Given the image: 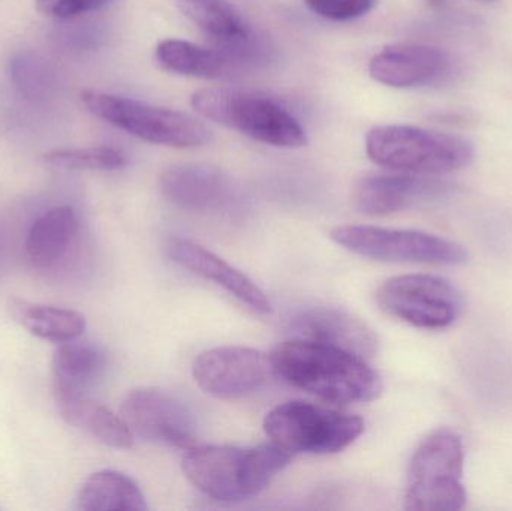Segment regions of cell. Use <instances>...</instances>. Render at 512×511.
<instances>
[{"instance_id":"obj_20","label":"cell","mask_w":512,"mask_h":511,"mask_svg":"<svg viewBox=\"0 0 512 511\" xmlns=\"http://www.w3.org/2000/svg\"><path fill=\"white\" fill-rule=\"evenodd\" d=\"M8 312L9 317L27 332L56 344L75 341L86 330L84 315L71 309L11 299L8 302Z\"/></svg>"},{"instance_id":"obj_11","label":"cell","mask_w":512,"mask_h":511,"mask_svg":"<svg viewBox=\"0 0 512 511\" xmlns=\"http://www.w3.org/2000/svg\"><path fill=\"white\" fill-rule=\"evenodd\" d=\"M132 434L152 443L191 450L198 446L194 420L182 402L155 389L134 390L120 407Z\"/></svg>"},{"instance_id":"obj_24","label":"cell","mask_w":512,"mask_h":511,"mask_svg":"<svg viewBox=\"0 0 512 511\" xmlns=\"http://www.w3.org/2000/svg\"><path fill=\"white\" fill-rule=\"evenodd\" d=\"M45 164L60 170H120L126 156L113 147H84V149L53 150L42 156Z\"/></svg>"},{"instance_id":"obj_6","label":"cell","mask_w":512,"mask_h":511,"mask_svg":"<svg viewBox=\"0 0 512 511\" xmlns=\"http://www.w3.org/2000/svg\"><path fill=\"white\" fill-rule=\"evenodd\" d=\"M264 431L291 455H336L363 434L364 422L354 414L292 401L277 405L265 416Z\"/></svg>"},{"instance_id":"obj_12","label":"cell","mask_w":512,"mask_h":511,"mask_svg":"<svg viewBox=\"0 0 512 511\" xmlns=\"http://www.w3.org/2000/svg\"><path fill=\"white\" fill-rule=\"evenodd\" d=\"M453 192V186L424 174H372L354 188L355 207L364 215L387 216L424 201L439 200Z\"/></svg>"},{"instance_id":"obj_18","label":"cell","mask_w":512,"mask_h":511,"mask_svg":"<svg viewBox=\"0 0 512 511\" xmlns=\"http://www.w3.org/2000/svg\"><path fill=\"white\" fill-rule=\"evenodd\" d=\"M78 233V216L69 206L53 207L42 213L26 239V254L36 269H51L68 254Z\"/></svg>"},{"instance_id":"obj_21","label":"cell","mask_w":512,"mask_h":511,"mask_svg":"<svg viewBox=\"0 0 512 511\" xmlns=\"http://www.w3.org/2000/svg\"><path fill=\"white\" fill-rule=\"evenodd\" d=\"M104 354L80 342H63L53 356L54 396L87 395V389L104 369Z\"/></svg>"},{"instance_id":"obj_7","label":"cell","mask_w":512,"mask_h":511,"mask_svg":"<svg viewBox=\"0 0 512 511\" xmlns=\"http://www.w3.org/2000/svg\"><path fill=\"white\" fill-rule=\"evenodd\" d=\"M81 99L87 110L99 119L147 143L191 149L210 140L209 129L182 111L95 90H86Z\"/></svg>"},{"instance_id":"obj_13","label":"cell","mask_w":512,"mask_h":511,"mask_svg":"<svg viewBox=\"0 0 512 511\" xmlns=\"http://www.w3.org/2000/svg\"><path fill=\"white\" fill-rule=\"evenodd\" d=\"M451 59L441 48L426 44H393L370 60L373 80L394 89H412L441 80Z\"/></svg>"},{"instance_id":"obj_25","label":"cell","mask_w":512,"mask_h":511,"mask_svg":"<svg viewBox=\"0 0 512 511\" xmlns=\"http://www.w3.org/2000/svg\"><path fill=\"white\" fill-rule=\"evenodd\" d=\"M313 14L331 21H349L369 14L378 0H304Z\"/></svg>"},{"instance_id":"obj_15","label":"cell","mask_w":512,"mask_h":511,"mask_svg":"<svg viewBox=\"0 0 512 511\" xmlns=\"http://www.w3.org/2000/svg\"><path fill=\"white\" fill-rule=\"evenodd\" d=\"M167 251L171 260L183 269L215 282L231 296L239 299L243 305L249 306L252 311L258 314H270L271 303L264 291L248 276L243 275L240 270L213 254L209 249L191 240L174 237L168 242Z\"/></svg>"},{"instance_id":"obj_23","label":"cell","mask_w":512,"mask_h":511,"mask_svg":"<svg viewBox=\"0 0 512 511\" xmlns=\"http://www.w3.org/2000/svg\"><path fill=\"white\" fill-rule=\"evenodd\" d=\"M78 509L84 511H146V498L134 480L117 471L92 474L81 486Z\"/></svg>"},{"instance_id":"obj_1","label":"cell","mask_w":512,"mask_h":511,"mask_svg":"<svg viewBox=\"0 0 512 511\" xmlns=\"http://www.w3.org/2000/svg\"><path fill=\"white\" fill-rule=\"evenodd\" d=\"M270 360L283 381L330 404L372 402L382 393L381 377L366 359L331 345L292 338L277 344Z\"/></svg>"},{"instance_id":"obj_22","label":"cell","mask_w":512,"mask_h":511,"mask_svg":"<svg viewBox=\"0 0 512 511\" xmlns=\"http://www.w3.org/2000/svg\"><path fill=\"white\" fill-rule=\"evenodd\" d=\"M155 56L156 62L165 71L203 80L224 77L234 63L221 50L200 47L182 39H165L159 42Z\"/></svg>"},{"instance_id":"obj_8","label":"cell","mask_w":512,"mask_h":511,"mask_svg":"<svg viewBox=\"0 0 512 511\" xmlns=\"http://www.w3.org/2000/svg\"><path fill=\"white\" fill-rule=\"evenodd\" d=\"M330 237L348 251L382 263L462 266L468 261V252L459 243L421 231L343 225Z\"/></svg>"},{"instance_id":"obj_17","label":"cell","mask_w":512,"mask_h":511,"mask_svg":"<svg viewBox=\"0 0 512 511\" xmlns=\"http://www.w3.org/2000/svg\"><path fill=\"white\" fill-rule=\"evenodd\" d=\"M162 195L173 206L195 213L215 212L230 200L228 177L209 165L183 164L168 168L161 177Z\"/></svg>"},{"instance_id":"obj_26","label":"cell","mask_w":512,"mask_h":511,"mask_svg":"<svg viewBox=\"0 0 512 511\" xmlns=\"http://www.w3.org/2000/svg\"><path fill=\"white\" fill-rule=\"evenodd\" d=\"M116 0H36V11L54 20H69L89 12L101 11Z\"/></svg>"},{"instance_id":"obj_28","label":"cell","mask_w":512,"mask_h":511,"mask_svg":"<svg viewBox=\"0 0 512 511\" xmlns=\"http://www.w3.org/2000/svg\"><path fill=\"white\" fill-rule=\"evenodd\" d=\"M483 2L492 3V2H495V0H483Z\"/></svg>"},{"instance_id":"obj_2","label":"cell","mask_w":512,"mask_h":511,"mask_svg":"<svg viewBox=\"0 0 512 511\" xmlns=\"http://www.w3.org/2000/svg\"><path fill=\"white\" fill-rule=\"evenodd\" d=\"M292 455L276 444L240 449L230 446H197L182 462L186 479L222 503H242L261 494Z\"/></svg>"},{"instance_id":"obj_16","label":"cell","mask_w":512,"mask_h":511,"mask_svg":"<svg viewBox=\"0 0 512 511\" xmlns=\"http://www.w3.org/2000/svg\"><path fill=\"white\" fill-rule=\"evenodd\" d=\"M177 6L209 38L216 50L227 54L234 63L254 54V32L230 3L225 0H177Z\"/></svg>"},{"instance_id":"obj_14","label":"cell","mask_w":512,"mask_h":511,"mask_svg":"<svg viewBox=\"0 0 512 511\" xmlns=\"http://www.w3.org/2000/svg\"><path fill=\"white\" fill-rule=\"evenodd\" d=\"M292 338L331 345L370 359L378 348L373 330L361 318L340 308H312L289 323Z\"/></svg>"},{"instance_id":"obj_3","label":"cell","mask_w":512,"mask_h":511,"mask_svg":"<svg viewBox=\"0 0 512 511\" xmlns=\"http://www.w3.org/2000/svg\"><path fill=\"white\" fill-rule=\"evenodd\" d=\"M192 107L204 119L274 147L297 149L307 144L306 129L279 101L251 90L209 87L192 96Z\"/></svg>"},{"instance_id":"obj_10","label":"cell","mask_w":512,"mask_h":511,"mask_svg":"<svg viewBox=\"0 0 512 511\" xmlns=\"http://www.w3.org/2000/svg\"><path fill=\"white\" fill-rule=\"evenodd\" d=\"M195 383L218 399H239L261 390L274 374L270 357L248 347L204 351L192 365Z\"/></svg>"},{"instance_id":"obj_4","label":"cell","mask_w":512,"mask_h":511,"mask_svg":"<svg viewBox=\"0 0 512 511\" xmlns=\"http://www.w3.org/2000/svg\"><path fill=\"white\" fill-rule=\"evenodd\" d=\"M366 152L379 167L424 176L462 170L475 156L466 138L411 125L373 128L366 137Z\"/></svg>"},{"instance_id":"obj_5","label":"cell","mask_w":512,"mask_h":511,"mask_svg":"<svg viewBox=\"0 0 512 511\" xmlns=\"http://www.w3.org/2000/svg\"><path fill=\"white\" fill-rule=\"evenodd\" d=\"M462 440L448 429L430 434L412 456L406 483L405 509L456 511L466 504L462 483Z\"/></svg>"},{"instance_id":"obj_19","label":"cell","mask_w":512,"mask_h":511,"mask_svg":"<svg viewBox=\"0 0 512 511\" xmlns=\"http://www.w3.org/2000/svg\"><path fill=\"white\" fill-rule=\"evenodd\" d=\"M57 410L75 428L84 429L96 440L113 449L128 450L134 446V434L122 417L96 404L87 395L54 396Z\"/></svg>"},{"instance_id":"obj_27","label":"cell","mask_w":512,"mask_h":511,"mask_svg":"<svg viewBox=\"0 0 512 511\" xmlns=\"http://www.w3.org/2000/svg\"><path fill=\"white\" fill-rule=\"evenodd\" d=\"M430 5L435 6V8H444L447 5L448 0H429Z\"/></svg>"},{"instance_id":"obj_9","label":"cell","mask_w":512,"mask_h":511,"mask_svg":"<svg viewBox=\"0 0 512 511\" xmlns=\"http://www.w3.org/2000/svg\"><path fill=\"white\" fill-rule=\"evenodd\" d=\"M385 314L418 329L450 327L462 314L459 291L438 276L403 275L388 279L376 294Z\"/></svg>"}]
</instances>
